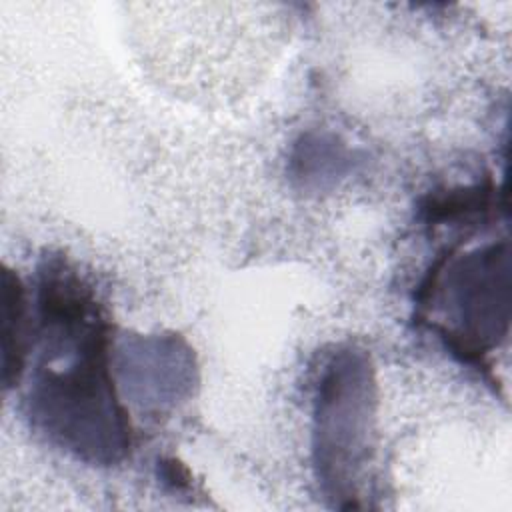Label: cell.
<instances>
[{
  "label": "cell",
  "mask_w": 512,
  "mask_h": 512,
  "mask_svg": "<svg viewBox=\"0 0 512 512\" xmlns=\"http://www.w3.org/2000/svg\"><path fill=\"white\" fill-rule=\"evenodd\" d=\"M44 352L30 390L32 418L64 448L96 464L122 460L132 434L108 370V326L88 286L62 264L40 280Z\"/></svg>",
  "instance_id": "6da1fadb"
},
{
  "label": "cell",
  "mask_w": 512,
  "mask_h": 512,
  "mask_svg": "<svg viewBox=\"0 0 512 512\" xmlns=\"http://www.w3.org/2000/svg\"><path fill=\"white\" fill-rule=\"evenodd\" d=\"M416 300L424 310H444V322L436 324V330L456 356L482 362L508 332V242H492L462 256H442L422 280Z\"/></svg>",
  "instance_id": "7a4b0ae2"
},
{
  "label": "cell",
  "mask_w": 512,
  "mask_h": 512,
  "mask_svg": "<svg viewBox=\"0 0 512 512\" xmlns=\"http://www.w3.org/2000/svg\"><path fill=\"white\" fill-rule=\"evenodd\" d=\"M374 382L360 352H342L326 368L316 398L314 462L324 492L356 508V480L368 456Z\"/></svg>",
  "instance_id": "3957f363"
},
{
  "label": "cell",
  "mask_w": 512,
  "mask_h": 512,
  "mask_svg": "<svg viewBox=\"0 0 512 512\" xmlns=\"http://www.w3.org/2000/svg\"><path fill=\"white\" fill-rule=\"evenodd\" d=\"M2 324H4V360H2V378L6 388L12 386L24 366L26 356V336H24V290L18 276L10 270L2 274Z\"/></svg>",
  "instance_id": "277c9868"
},
{
  "label": "cell",
  "mask_w": 512,
  "mask_h": 512,
  "mask_svg": "<svg viewBox=\"0 0 512 512\" xmlns=\"http://www.w3.org/2000/svg\"><path fill=\"white\" fill-rule=\"evenodd\" d=\"M494 192L492 184H476L428 196L422 204V218L426 224L436 226L440 222H456L486 214L494 208Z\"/></svg>",
  "instance_id": "5b68a950"
}]
</instances>
